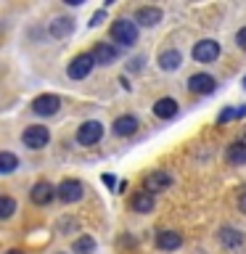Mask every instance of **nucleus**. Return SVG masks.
<instances>
[{
  "mask_svg": "<svg viewBox=\"0 0 246 254\" xmlns=\"http://www.w3.org/2000/svg\"><path fill=\"white\" fill-rule=\"evenodd\" d=\"M111 37L117 40L119 45H135L138 43V24H135L132 19H117L114 24H111Z\"/></svg>",
  "mask_w": 246,
  "mask_h": 254,
  "instance_id": "1",
  "label": "nucleus"
},
{
  "mask_svg": "<svg viewBox=\"0 0 246 254\" xmlns=\"http://www.w3.org/2000/svg\"><path fill=\"white\" fill-rule=\"evenodd\" d=\"M21 140H24V146H27V148L40 151V148H45L48 143H51V130L43 127V125H29L27 130H24Z\"/></svg>",
  "mask_w": 246,
  "mask_h": 254,
  "instance_id": "2",
  "label": "nucleus"
},
{
  "mask_svg": "<svg viewBox=\"0 0 246 254\" xmlns=\"http://www.w3.org/2000/svg\"><path fill=\"white\" fill-rule=\"evenodd\" d=\"M170 186H172V175L167 170H154V172H148L146 178H143V190L151 193V196L162 193V190H167Z\"/></svg>",
  "mask_w": 246,
  "mask_h": 254,
  "instance_id": "3",
  "label": "nucleus"
},
{
  "mask_svg": "<svg viewBox=\"0 0 246 254\" xmlns=\"http://www.w3.org/2000/svg\"><path fill=\"white\" fill-rule=\"evenodd\" d=\"M103 138V125L98 119H87L77 127V143H82V146H95Z\"/></svg>",
  "mask_w": 246,
  "mask_h": 254,
  "instance_id": "4",
  "label": "nucleus"
},
{
  "mask_svg": "<svg viewBox=\"0 0 246 254\" xmlns=\"http://www.w3.org/2000/svg\"><path fill=\"white\" fill-rule=\"evenodd\" d=\"M93 66H95L93 56H90V53H79V56H74V59L69 61L66 74H69L71 79H85V77L93 71Z\"/></svg>",
  "mask_w": 246,
  "mask_h": 254,
  "instance_id": "5",
  "label": "nucleus"
},
{
  "mask_svg": "<svg viewBox=\"0 0 246 254\" xmlns=\"http://www.w3.org/2000/svg\"><path fill=\"white\" fill-rule=\"evenodd\" d=\"M59 109H61V98L53 93H43L32 101V111L40 117H53V114H59Z\"/></svg>",
  "mask_w": 246,
  "mask_h": 254,
  "instance_id": "6",
  "label": "nucleus"
},
{
  "mask_svg": "<svg viewBox=\"0 0 246 254\" xmlns=\"http://www.w3.org/2000/svg\"><path fill=\"white\" fill-rule=\"evenodd\" d=\"M56 196H59L63 204H74V201H79V198L85 196V186L79 180L69 178V180H63L61 186L56 188Z\"/></svg>",
  "mask_w": 246,
  "mask_h": 254,
  "instance_id": "7",
  "label": "nucleus"
},
{
  "mask_svg": "<svg viewBox=\"0 0 246 254\" xmlns=\"http://www.w3.org/2000/svg\"><path fill=\"white\" fill-rule=\"evenodd\" d=\"M193 59L198 64H212L220 59V43L217 40H201L193 45Z\"/></svg>",
  "mask_w": 246,
  "mask_h": 254,
  "instance_id": "8",
  "label": "nucleus"
},
{
  "mask_svg": "<svg viewBox=\"0 0 246 254\" xmlns=\"http://www.w3.org/2000/svg\"><path fill=\"white\" fill-rule=\"evenodd\" d=\"M214 87H217V82H214L212 74L198 71V74H190L188 77V90L193 93V95H209V93H214Z\"/></svg>",
  "mask_w": 246,
  "mask_h": 254,
  "instance_id": "9",
  "label": "nucleus"
},
{
  "mask_svg": "<svg viewBox=\"0 0 246 254\" xmlns=\"http://www.w3.org/2000/svg\"><path fill=\"white\" fill-rule=\"evenodd\" d=\"M29 198H32V204L45 206V204H51L53 198H56V188H53L48 180H40V183H35V186H32Z\"/></svg>",
  "mask_w": 246,
  "mask_h": 254,
  "instance_id": "10",
  "label": "nucleus"
},
{
  "mask_svg": "<svg viewBox=\"0 0 246 254\" xmlns=\"http://www.w3.org/2000/svg\"><path fill=\"white\" fill-rule=\"evenodd\" d=\"M93 56V61H95V66H109V64H114L117 61V56L119 51L111 43H95V48L90 51Z\"/></svg>",
  "mask_w": 246,
  "mask_h": 254,
  "instance_id": "11",
  "label": "nucleus"
},
{
  "mask_svg": "<svg viewBox=\"0 0 246 254\" xmlns=\"http://www.w3.org/2000/svg\"><path fill=\"white\" fill-rule=\"evenodd\" d=\"M162 8L156 5H140L138 11H135V24L138 27H156L159 21H162Z\"/></svg>",
  "mask_w": 246,
  "mask_h": 254,
  "instance_id": "12",
  "label": "nucleus"
},
{
  "mask_svg": "<svg viewBox=\"0 0 246 254\" xmlns=\"http://www.w3.org/2000/svg\"><path fill=\"white\" fill-rule=\"evenodd\" d=\"M138 117L132 114H122L114 119V125H111V130H114V135H119V138H130V135L138 132Z\"/></svg>",
  "mask_w": 246,
  "mask_h": 254,
  "instance_id": "13",
  "label": "nucleus"
},
{
  "mask_svg": "<svg viewBox=\"0 0 246 254\" xmlns=\"http://www.w3.org/2000/svg\"><path fill=\"white\" fill-rule=\"evenodd\" d=\"M71 32H74V19H71V16H56V19L51 21V35L56 40L69 37Z\"/></svg>",
  "mask_w": 246,
  "mask_h": 254,
  "instance_id": "14",
  "label": "nucleus"
},
{
  "mask_svg": "<svg viewBox=\"0 0 246 254\" xmlns=\"http://www.w3.org/2000/svg\"><path fill=\"white\" fill-rule=\"evenodd\" d=\"M180 244H183V236L178 233V230H162V233L156 236V246H159V249H164V252L180 249Z\"/></svg>",
  "mask_w": 246,
  "mask_h": 254,
  "instance_id": "15",
  "label": "nucleus"
},
{
  "mask_svg": "<svg viewBox=\"0 0 246 254\" xmlns=\"http://www.w3.org/2000/svg\"><path fill=\"white\" fill-rule=\"evenodd\" d=\"M154 196L146 193V190H138L132 198H130V206H132V212H138V214H148V212H154Z\"/></svg>",
  "mask_w": 246,
  "mask_h": 254,
  "instance_id": "16",
  "label": "nucleus"
},
{
  "mask_svg": "<svg viewBox=\"0 0 246 254\" xmlns=\"http://www.w3.org/2000/svg\"><path fill=\"white\" fill-rule=\"evenodd\" d=\"M180 64H183V53L178 51V48H170V51L159 53V66H162L164 71H175Z\"/></svg>",
  "mask_w": 246,
  "mask_h": 254,
  "instance_id": "17",
  "label": "nucleus"
},
{
  "mask_svg": "<svg viewBox=\"0 0 246 254\" xmlns=\"http://www.w3.org/2000/svg\"><path fill=\"white\" fill-rule=\"evenodd\" d=\"M154 114L159 119H172L175 114H178V101L175 98H159L154 103Z\"/></svg>",
  "mask_w": 246,
  "mask_h": 254,
  "instance_id": "18",
  "label": "nucleus"
},
{
  "mask_svg": "<svg viewBox=\"0 0 246 254\" xmlns=\"http://www.w3.org/2000/svg\"><path fill=\"white\" fill-rule=\"evenodd\" d=\"M225 159H228V164H246V143L241 140L230 143L225 151Z\"/></svg>",
  "mask_w": 246,
  "mask_h": 254,
  "instance_id": "19",
  "label": "nucleus"
},
{
  "mask_svg": "<svg viewBox=\"0 0 246 254\" xmlns=\"http://www.w3.org/2000/svg\"><path fill=\"white\" fill-rule=\"evenodd\" d=\"M71 252H74V254H93V252H95V238L87 236V233H82L74 244H71Z\"/></svg>",
  "mask_w": 246,
  "mask_h": 254,
  "instance_id": "20",
  "label": "nucleus"
},
{
  "mask_svg": "<svg viewBox=\"0 0 246 254\" xmlns=\"http://www.w3.org/2000/svg\"><path fill=\"white\" fill-rule=\"evenodd\" d=\"M19 167V156L11 154V151H0V175H8Z\"/></svg>",
  "mask_w": 246,
  "mask_h": 254,
  "instance_id": "21",
  "label": "nucleus"
},
{
  "mask_svg": "<svg viewBox=\"0 0 246 254\" xmlns=\"http://www.w3.org/2000/svg\"><path fill=\"white\" fill-rule=\"evenodd\" d=\"M220 241L228 246V249H236V246H241L244 244V236L238 233V230H233V228H225L220 233Z\"/></svg>",
  "mask_w": 246,
  "mask_h": 254,
  "instance_id": "22",
  "label": "nucleus"
},
{
  "mask_svg": "<svg viewBox=\"0 0 246 254\" xmlns=\"http://www.w3.org/2000/svg\"><path fill=\"white\" fill-rule=\"evenodd\" d=\"M13 212H16V201L11 196H0V220H8V217H13Z\"/></svg>",
  "mask_w": 246,
  "mask_h": 254,
  "instance_id": "23",
  "label": "nucleus"
},
{
  "mask_svg": "<svg viewBox=\"0 0 246 254\" xmlns=\"http://www.w3.org/2000/svg\"><path fill=\"white\" fill-rule=\"evenodd\" d=\"M236 117H238V109H222L220 117H217V122L222 125V122H230V119H236Z\"/></svg>",
  "mask_w": 246,
  "mask_h": 254,
  "instance_id": "24",
  "label": "nucleus"
},
{
  "mask_svg": "<svg viewBox=\"0 0 246 254\" xmlns=\"http://www.w3.org/2000/svg\"><path fill=\"white\" fill-rule=\"evenodd\" d=\"M106 19V8H101V11H95L93 13V19H90V27H98V24Z\"/></svg>",
  "mask_w": 246,
  "mask_h": 254,
  "instance_id": "25",
  "label": "nucleus"
},
{
  "mask_svg": "<svg viewBox=\"0 0 246 254\" xmlns=\"http://www.w3.org/2000/svg\"><path fill=\"white\" fill-rule=\"evenodd\" d=\"M236 43H238V48H244V51H246V27H241V29H238V35H236Z\"/></svg>",
  "mask_w": 246,
  "mask_h": 254,
  "instance_id": "26",
  "label": "nucleus"
},
{
  "mask_svg": "<svg viewBox=\"0 0 246 254\" xmlns=\"http://www.w3.org/2000/svg\"><path fill=\"white\" fill-rule=\"evenodd\" d=\"M236 204H238V209L246 214V188L241 190V193H238V201H236Z\"/></svg>",
  "mask_w": 246,
  "mask_h": 254,
  "instance_id": "27",
  "label": "nucleus"
},
{
  "mask_svg": "<svg viewBox=\"0 0 246 254\" xmlns=\"http://www.w3.org/2000/svg\"><path fill=\"white\" fill-rule=\"evenodd\" d=\"M103 183H106V186H109V188H114V186H117V180H114V178H111V175H103Z\"/></svg>",
  "mask_w": 246,
  "mask_h": 254,
  "instance_id": "28",
  "label": "nucleus"
},
{
  "mask_svg": "<svg viewBox=\"0 0 246 254\" xmlns=\"http://www.w3.org/2000/svg\"><path fill=\"white\" fill-rule=\"evenodd\" d=\"M130 69H132V71H140V59H135V61L130 64Z\"/></svg>",
  "mask_w": 246,
  "mask_h": 254,
  "instance_id": "29",
  "label": "nucleus"
},
{
  "mask_svg": "<svg viewBox=\"0 0 246 254\" xmlns=\"http://www.w3.org/2000/svg\"><path fill=\"white\" fill-rule=\"evenodd\" d=\"M5 254H24V252H19V249H11V252H5Z\"/></svg>",
  "mask_w": 246,
  "mask_h": 254,
  "instance_id": "30",
  "label": "nucleus"
},
{
  "mask_svg": "<svg viewBox=\"0 0 246 254\" xmlns=\"http://www.w3.org/2000/svg\"><path fill=\"white\" fill-rule=\"evenodd\" d=\"M244 87H246V77H244Z\"/></svg>",
  "mask_w": 246,
  "mask_h": 254,
  "instance_id": "31",
  "label": "nucleus"
}]
</instances>
